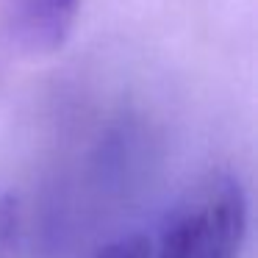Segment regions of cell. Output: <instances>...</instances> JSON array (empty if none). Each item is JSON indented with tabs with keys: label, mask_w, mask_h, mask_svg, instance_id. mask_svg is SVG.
Returning a JSON list of instances; mask_svg holds the SVG:
<instances>
[{
	"label": "cell",
	"mask_w": 258,
	"mask_h": 258,
	"mask_svg": "<svg viewBox=\"0 0 258 258\" xmlns=\"http://www.w3.org/2000/svg\"><path fill=\"white\" fill-rule=\"evenodd\" d=\"M247 217L250 208L239 178L211 172L175 203L153 258H239Z\"/></svg>",
	"instance_id": "1"
},
{
	"label": "cell",
	"mask_w": 258,
	"mask_h": 258,
	"mask_svg": "<svg viewBox=\"0 0 258 258\" xmlns=\"http://www.w3.org/2000/svg\"><path fill=\"white\" fill-rule=\"evenodd\" d=\"M78 14V0H14L12 36L34 53H50L64 45Z\"/></svg>",
	"instance_id": "2"
},
{
	"label": "cell",
	"mask_w": 258,
	"mask_h": 258,
	"mask_svg": "<svg viewBox=\"0 0 258 258\" xmlns=\"http://www.w3.org/2000/svg\"><path fill=\"white\" fill-rule=\"evenodd\" d=\"M95 258H153V244L145 233H125L103 244Z\"/></svg>",
	"instance_id": "3"
},
{
	"label": "cell",
	"mask_w": 258,
	"mask_h": 258,
	"mask_svg": "<svg viewBox=\"0 0 258 258\" xmlns=\"http://www.w3.org/2000/svg\"><path fill=\"white\" fill-rule=\"evenodd\" d=\"M12 228H14V206L6 191L0 189V244H6V239L12 236Z\"/></svg>",
	"instance_id": "4"
}]
</instances>
